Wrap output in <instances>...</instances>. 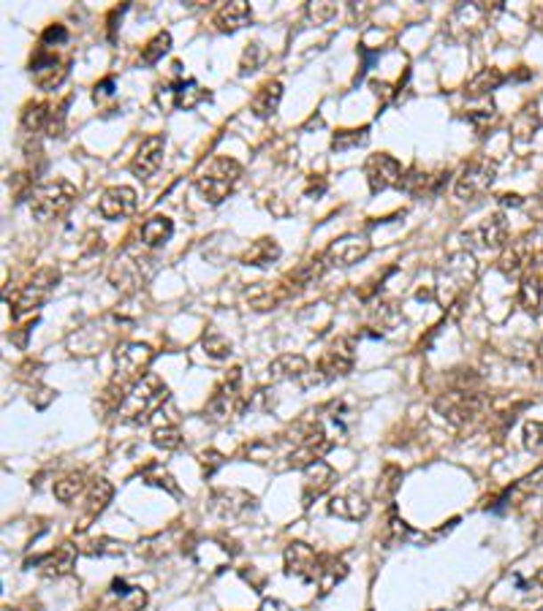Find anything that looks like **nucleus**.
I'll list each match as a JSON object with an SVG mask.
<instances>
[{"mask_svg": "<svg viewBox=\"0 0 543 611\" xmlns=\"http://www.w3.org/2000/svg\"><path fill=\"white\" fill-rule=\"evenodd\" d=\"M253 12L247 0H231V4H223L221 9L215 12L212 25L221 33H237L239 28H245L250 22Z\"/></svg>", "mask_w": 543, "mask_h": 611, "instance_id": "obj_24", "label": "nucleus"}, {"mask_svg": "<svg viewBox=\"0 0 543 611\" xmlns=\"http://www.w3.org/2000/svg\"><path fill=\"white\" fill-rule=\"evenodd\" d=\"M329 514L348 519V522H359L369 514V503H367V497H361L359 492H343V494H335L329 500Z\"/></svg>", "mask_w": 543, "mask_h": 611, "instance_id": "obj_26", "label": "nucleus"}, {"mask_svg": "<svg viewBox=\"0 0 543 611\" xmlns=\"http://www.w3.org/2000/svg\"><path fill=\"white\" fill-rule=\"evenodd\" d=\"M172 49V33L169 30H160L155 33L144 46H142V63L144 66H155L158 61H163V54Z\"/></svg>", "mask_w": 543, "mask_h": 611, "instance_id": "obj_41", "label": "nucleus"}, {"mask_svg": "<svg viewBox=\"0 0 543 611\" xmlns=\"http://www.w3.org/2000/svg\"><path fill=\"white\" fill-rule=\"evenodd\" d=\"M201 348H204L207 356H212V359H229V354H231V340L223 335L221 329L207 326V329H204V335H201Z\"/></svg>", "mask_w": 543, "mask_h": 611, "instance_id": "obj_39", "label": "nucleus"}, {"mask_svg": "<svg viewBox=\"0 0 543 611\" xmlns=\"http://www.w3.org/2000/svg\"><path fill=\"white\" fill-rule=\"evenodd\" d=\"M522 437H524V449L527 452L543 457V421H527Z\"/></svg>", "mask_w": 543, "mask_h": 611, "instance_id": "obj_48", "label": "nucleus"}, {"mask_svg": "<svg viewBox=\"0 0 543 611\" xmlns=\"http://www.w3.org/2000/svg\"><path fill=\"white\" fill-rule=\"evenodd\" d=\"M465 237L475 240L486 250H500V248L508 245V220H506L503 212H492L489 217H483L473 232H467Z\"/></svg>", "mask_w": 543, "mask_h": 611, "instance_id": "obj_20", "label": "nucleus"}, {"mask_svg": "<svg viewBox=\"0 0 543 611\" xmlns=\"http://www.w3.org/2000/svg\"><path fill=\"white\" fill-rule=\"evenodd\" d=\"M335 484H337V470L329 462L318 460L315 465H310L304 470V481H302V506L310 509L315 500L323 497Z\"/></svg>", "mask_w": 543, "mask_h": 611, "instance_id": "obj_18", "label": "nucleus"}, {"mask_svg": "<svg viewBox=\"0 0 543 611\" xmlns=\"http://www.w3.org/2000/svg\"><path fill=\"white\" fill-rule=\"evenodd\" d=\"M508 592V600L503 606L519 608V611H535L543 606V568L532 571L530 576L522 574H511L503 584L495 587L492 595Z\"/></svg>", "mask_w": 543, "mask_h": 611, "instance_id": "obj_7", "label": "nucleus"}, {"mask_svg": "<svg viewBox=\"0 0 543 611\" xmlns=\"http://www.w3.org/2000/svg\"><path fill=\"white\" fill-rule=\"evenodd\" d=\"M98 212L106 220H123L128 215L136 212V191L128 185H112L106 188L101 201H98Z\"/></svg>", "mask_w": 543, "mask_h": 611, "instance_id": "obj_22", "label": "nucleus"}, {"mask_svg": "<svg viewBox=\"0 0 543 611\" xmlns=\"http://www.w3.org/2000/svg\"><path fill=\"white\" fill-rule=\"evenodd\" d=\"M242 177V163L221 155V158H212L204 169L196 175V191L209 201V204H221L231 196V191L237 188Z\"/></svg>", "mask_w": 543, "mask_h": 611, "instance_id": "obj_2", "label": "nucleus"}, {"mask_svg": "<svg viewBox=\"0 0 543 611\" xmlns=\"http://www.w3.org/2000/svg\"><path fill=\"white\" fill-rule=\"evenodd\" d=\"M239 576L245 579V582H250L255 590H261L263 587V574H258V568H253V566H245V568H239Z\"/></svg>", "mask_w": 543, "mask_h": 611, "instance_id": "obj_56", "label": "nucleus"}, {"mask_svg": "<svg viewBox=\"0 0 543 611\" xmlns=\"http://www.w3.org/2000/svg\"><path fill=\"white\" fill-rule=\"evenodd\" d=\"M367 139H369V126H361V128H345V131H337V134L332 136V150L345 152V150H353V147L367 144Z\"/></svg>", "mask_w": 543, "mask_h": 611, "instance_id": "obj_44", "label": "nucleus"}, {"mask_svg": "<svg viewBox=\"0 0 543 611\" xmlns=\"http://www.w3.org/2000/svg\"><path fill=\"white\" fill-rule=\"evenodd\" d=\"M61 283V269L58 266H41L30 281L14 294V318H22V315H28V313H33V310H38L46 299H49V294H52V289Z\"/></svg>", "mask_w": 543, "mask_h": 611, "instance_id": "obj_8", "label": "nucleus"}, {"mask_svg": "<svg viewBox=\"0 0 543 611\" xmlns=\"http://www.w3.org/2000/svg\"><path fill=\"white\" fill-rule=\"evenodd\" d=\"M207 98H209V93L201 90L196 79H182V82H174V85H166V87L158 90V103L163 109H169V106L193 109V106H199Z\"/></svg>", "mask_w": 543, "mask_h": 611, "instance_id": "obj_19", "label": "nucleus"}, {"mask_svg": "<svg viewBox=\"0 0 543 611\" xmlns=\"http://www.w3.org/2000/svg\"><path fill=\"white\" fill-rule=\"evenodd\" d=\"M33 563H41L49 576H69L74 571V566H77V546L61 543L54 551H49L46 558H38Z\"/></svg>", "mask_w": 543, "mask_h": 611, "instance_id": "obj_29", "label": "nucleus"}, {"mask_svg": "<svg viewBox=\"0 0 543 611\" xmlns=\"http://www.w3.org/2000/svg\"><path fill=\"white\" fill-rule=\"evenodd\" d=\"M245 305L255 313H266V310H278L283 307L288 299L296 297L294 286L286 281V277H280V281L275 283H253L250 289H245Z\"/></svg>", "mask_w": 543, "mask_h": 611, "instance_id": "obj_15", "label": "nucleus"}, {"mask_svg": "<svg viewBox=\"0 0 543 611\" xmlns=\"http://www.w3.org/2000/svg\"><path fill=\"white\" fill-rule=\"evenodd\" d=\"M540 128V115H538V103H527L522 112L511 123V134L516 142H530Z\"/></svg>", "mask_w": 543, "mask_h": 611, "instance_id": "obj_36", "label": "nucleus"}, {"mask_svg": "<svg viewBox=\"0 0 543 611\" xmlns=\"http://www.w3.org/2000/svg\"><path fill=\"white\" fill-rule=\"evenodd\" d=\"M369 321H372V326L377 329V335H380V331L392 329L400 321V305L394 299H377L369 307Z\"/></svg>", "mask_w": 543, "mask_h": 611, "instance_id": "obj_38", "label": "nucleus"}, {"mask_svg": "<svg viewBox=\"0 0 543 611\" xmlns=\"http://www.w3.org/2000/svg\"><path fill=\"white\" fill-rule=\"evenodd\" d=\"M74 201H77V185H71L69 180H49L30 191V212L41 224L66 215Z\"/></svg>", "mask_w": 543, "mask_h": 611, "instance_id": "obj_4", "label": "nucleus"}, {"mask_svg": "<svg viewBox=\"0 0 543 611\" xmlns=\"http://www.w3.org/2000/svg\"><path fill=\"white\" fill-rule=\"evenodd\" d=\"M500 204L503 207H524V199L519 193H503L500 196Z\"/></svg>", "mask_w": 543, "mask_h": 611, "instance_id": "obj_61", "label": "nucleus"}, {"mask_svg": "<svg viewBox=\"0 0 543 611\" xmlns=\"http://www.w3.org/2000/svg\"><path fill=\"white\" fill-rule=\"evenodd\" d=\"M326 191V180L320 177V175H310V180H307V196H320Z\"/></svg>", "mask_w": 543, "mask_h": 611, "instance_id": "obj_58", "label": "nucleus"}, {"mask_svg": "<svg viewBox=\"0 0 543 611\" xmlns=\"http://www.w3.org/2000/svg\"><path fill=\"white\" fill-rule=\"evenodd\" d=\"M516 302H519V307H522L527 315H538V313L543 310V281H540L538 274L527 272V274L522 277Z\"/></svg>", "mask_w": 543, "mask_h": 611, "instance_id": "obj_31", "label": "nucleus"}, {"mask_svg": "<svg viewBox=\"0 0 543 611\" xmlns=\"http://www.w3.org/2000/svg\"><path fill=\"white\" fill-rule=\"evenodd\" d=\"M30 74H33V82L41 90L49 93V90L63 85V79L69 77V66L58 58V52H54V49L38 46L33 52V58H30Z\"/></svg>", "mask_w": 543, "mask_h": 611, "instance_id": "obj_13", "label": "nucleus"}, {"mask_svg": "<svg viewBox=\"0 0 543 611\" xmlns=\"http://www.w3.org/2000/svg\"><path fill=\"white\" fill-rule=\"evenodd\" d=\"M199 462H201V473H204V478H212L217 470H221V468L226 465V457H223L221 452L209 449V452H201V454H199Z\"/></svg>", "mask_w": 543, "mask_h": 611, "instance_id": "obj_51", "label": "nucleus"}, {"mask_svg": "<svg viewBox=\"0 0 543 611\" xmlns=\"http://www.w3.org/2000/svg\"><path fill=\"white\" fill-rule=\"evenodd\" d=\"M364 177L369 183V191L372 193H380V191H386V188H400L405 172H402V163L394 155L375 152L364 163Z\"/></svg>", "mask_w": 543, "mask_h": 611, "instance_id": "obj_11", "label": "nucleus"}, {"mask_svg": "<svg viewBox=\"0 0 543 611\" xmlns=\"http://www.w3.org/2000/svg\"><path fill=\"white\" fill-rule=\"evenodd\" d=\"M82 551L90 558H120V554H126V543L115 538H93L82 546Z\"/></svg>", "mask_w": 543, "mask_h": 611, "instance_id": "obj_43", "label": "nucleus"}, {"mask_svg": "<svg viewBox=\"0 0 543 611\" xmlns=\"http://www.w3.org/2000/svg\"><path fill=\"white\" fill-rule=\"evenodd\" d=\"M280 245L275 237H261L255 242H250V248L242 253V264L245 266H269V264H275L280 258Z\"/></svg>", "mask_w": 543, "mask_h": 611, "instance_id": "obj_30", "label": "nucleus"}, {"mask_svg": "<svg viewBox=\"0 0 543 611\" xmlns=\"http://www.w3.org/2000/svg\"><path fill=\"white\" fill-rule=\"evenodd\" d=\"M174 234V220L166 217V215H152L150 220H144L142 226V242L147 248H160L166 245Z\"/></svg>", "mask_w": 543, "mask_h": 611, "instance_id": "obj_33", "label": "nucleus"}, {"mask_svg": "<svg viewBox=\"0 0 543 611\" xmlns=\"http://www.w3.org/2000/svg\"><path fill=\"white\" fill-rule=\"evenodd\" d=\"M69 103H71V98H66L58 109H52V118H49V126H46L49 136H63L66 118H69Z\"/></svg>", "mask_w": 543, "mask_h": 611, "instance_id": "obj_50", "label": "nucleus"}, {"mask_svg": "<svg viewBox=\"0 0 543 611\" xmlns=\"http://www.w3.org/2000/svg\"><path fill=\"white\" fill-rule=\"evenodd\" d=\"M495 118H498V112H495V106H489V109H475V112H470L467 115V123L483 136L489 128H492V123H495Z\"/></svg>", "mask_w": 543, "mask_h": 611, "instance_id": "obj_49", "label": "nucleus"}, {"mask_svg": "<svg viewBox=\"0 0 543 611\" xmlns=\"http://www.w3.org/2000/svg\"><path fill=\"white\" fill-rule=\"evenodd\" d=\"M500 9H503L500 4L489 6V4H481V0L478 4H459L449 17V36L459 44L473 41L486 28V22L492 20V14Z\"/></svg>", "mask_w": 543, "mask_h": 611, "instance_id": "obj_9", "label": "nucleus"}, {"mask_svg": "<svg viewBox=\"0 0 543 611\" xmlns=\"http://www.w3.org/2000/svg\"><path fill=\"white\" fill-rule=\"evenodd\" d=\"M359 54L364 58V63H361V69H359V77H356V79H361V77H364V71H367V69L372 66V61L377 58V52H369L367 46H359Z\"/></svg>", "mask_w": 543, "mask_h": 611, "instance_id": "obj_60", "label": "nucleus"}, {"mask_svg": "<svg viewBox=\"0 0 543 611\" xmlns=\"http://www.w3.org/2000/svg\"><path fill=\"white\" fill-rule=\"evenodd\" d=\"M508 77L500 69H481L467 85H465V98L475 101V98H486L489 93H495Z\"/></svg>", "mask_w": 543, "mask_h": 611, "instance_id": "obj_32", "label": "nucleus"}, {"mask_svg": "<svg viewBox=\"0 0 543 611\" xmlns=\"http://www.w3.org/2000/svg\"><path fill=\"white\" fill-rule=\"evenodd\" d=\"M258 611H291V606L286 600H278V598H263Z\"/></svg>", "mask_w": 543, "mask_h": 611, "instance_id": "obj_57", "label": "nucleus"}, {"mask_svg": "<svg viewBox=\"0 0 543 611\" xmlns=\"http://www.w3.org/2000/svg\"><path fill=\"white\" fill-rule=\"evenodd\" d=\"M348 563L335 554H323L320 558V576H318V595H329L345 576H348Z\"/></svg>", "mask_w": 543, "mask_h": 611, "instance_id": "obj_28", "label": "nucleus"}, {"mask_svg": "<svg viewBox=\"0 0 543 611\" xmlns=\"http://www.w3.org/2000/svg\"><path fill=\"white\" fill-rule=\"evenodd\" d=\"M410 535V527H408V522L397 514V509L392 506L389 509V519H386V527H384V541H386V546H397V543H402L405 538Z\"/></svg>", "mask_w": 543, "mask_h": 611, "instance_id": "obj_46", "label": "nucleus"}, {"mask_svg": "<svg viewBox=\"0 0 543 611\" xmlns=\"http://www.w3.org/2000/svg\"><path fill=\"white\" fill-rule=\"evenodd\" d=\"M115 497V486L109 484L106 478H93L87 492H85V509H87V519L98 517Z\"/></svg>", "mask_w": 543, "mask_h": 611, "instance_id": "obj_34", "label": "nucleus"}, {"mask_svg": "<svg viewBox=\"0 0 543 611\" xmlns=\"http://www.w3.org/2000/svg\"><path fill=\"white\" fill-rule=\"evenodd\" d=\"M369 87L375 90V95H377V98H384V101H389V98L394 95V90H392V85H389V82H377V79H375V82H369Z\"/></svg>", "mask_w": 543, "mask_h": 611, "instance_id": "obj_59", "label": "nucleus"}, {"mask_svg": "<svg viewBox=\"0 0 543 611\" xmlns=\"http://www.w3.org/2000/svg\"><path fill=\"white\" fill-rule=\"evenodd\" d=\"M475 274H478V264L473 258V253L467 250H459V253H451L441 272H438V291H441V299L446 305H459L465 299V294L470 291V286L475 283Z\"/></svg>", "mask_w": 543, "mask_h": 611, "instance_id": "obj_3", "label": "nucleus"}, {"mask_svg": "<svg viewBox=\"0 0 543 611\" xmlns=\"http://www.w3.org/2000/svg\"><path fill=\"white\" fill-rule=\"evenodd\" d=\"M166 400H169V386L155 372H150L131 388V395L126 397V403L120 408V416L128 424H147L150 416H155Z\"/></svg>", "mask_w": 543, "mask_h": 611, "instance_id": "obj_1", "label": "nucleus"}, {"mask_svg": "<svg viewBox=\"0 0 543 611\" xmlns=\"http://www.w3.org/2000/svg\"><path fill=\"white\" fill-rule=\"evenodd\" d=\"M142 478L150 484V486H158V489H166L169 494H180V486H177V481H174V476L169 473V470H163L158 462H150L147 468H144V473H142Z\"/></svg>", "mask_w": 543, "mask_h": 611, "instance_id": "obj_45", "label": "nucleus"}, {"mask_svg": "<svg viewBox=\"0 0 543 611\" xmlns=\"http://www.w3.org/2000/svg\"><path fill=\"white\" fill-rule=\"evenodd\" d=\"M90 484H85V473H71V476H63L61 481H54V497L61 500V503H74V500L87 492Z\"/></svg>", "mask_w": 543, "mask_h": 611, "instance_id": "obj_42", "label": "nucleus"}, {"mask_svg": "<svg viewBox=\"0 0 543 611\" xmlns=\"http://www.w3.org/2000/svg\"><path fill=\"white\" fill-rule=\"evenodd\" d=\"M356 364V348L351 338H335L329 346L323 348L320 359H318V372L320 380H335L343 378L353 370Z\"/></svg>", "mask_w": 543, "mask_h": 611, "instance_id": "obj_12", "label": "nucleus"}, {"mask_svg": "<svg viewBox=\"0 0 543 611\" xmlns=\"http://www.w3.org/2000/svg\"><path fill=\"white\" fill-rule=\"evenodd\" d=\"M69 41V30H66V25H49L44 33H41V46H61V44H66Z\"/></svg>", "mask_w": 543, "mask_h": 611, "instance_id": "obj_52", "label": "nucleus"}, {"mask_svg": "<svg viewBox=\"0 0 543 611\" xmlns=\"http://www.w3.org/2000/svg\"><path fill=\"white\" fill-rule=\"evenodd\" d=\"M255 506V497L245 489H215L209 494V511L217 517H239Z\"/></svg>", "mask_w": 543, "mask_h": 611, "instance_id": "obj_21", "label": "nucleus"}, {"mask_svg": "<svg viewBox=\"0 0 543 611\" xmlns=\"http://www.w3.org/2000/svg\"><path fill=\"white\" fill-rule=\"evenodd\" d=\"M538 362H540V370H543V340H540V346H538Z\"/></svg>", "mask_w": 543, "mask_h": 611, "instance_id": "obj_62", "label": "nucleus"}, {"mask_svg": "<svg viewBox=\"0 0 543 611\" xmlns=\"http://www.w3.org/2000/svg\"><path fill=\"white\" fill-rule=\"evenodd\" d=\"M310 372H312V367L302 354H283L269 364L272 380H299V383L310 386L312 383Z\"/></svg>", "mask_w": 543, "mask_h": 611, "instance_id": "obj_23", "label": "nucleus"}, {"mask_svg": "<svg viewBox=\"0 0 543 611\" xmlns=\"http://www.w3.org/2000/svg\"><path fill=\"white\" fill-rule=\"evenodd\" d=\"M532 250H530V245L524 242V240H519V242H511L506 250H503V256L498 258V269L506 274V277H524L527 274V269H530V261H532Z\"/></svg>", "mask_w": 543, "mask_h": 611, "instance_id": "obj_25", "label": "nucleus"}, {"mask_svg": "<svg viewBox=\"0 0 543 611\" xmlns=\"http://www.w3.org/2000/svg\"><path fill=\"white\" fill-rule=\"evenodd\" d=\"M245 411V397H242V367H231L223 380L215 386L212 397L207 400V408H204V416L209 421H226L231 419L234 413H242Z\"/></svg>", "mask_w": 543, "mask_h": 611, "instance_id": "obj_5", "label": "nucleus"}, {"mask_svg": "<svg viewBox=\"0 0 543 611\" xmlns=\"http://www.w3.org/2000/svg\"><path fill=\"white\" fill-rule=\"evenodd\" d=\"M258 61H261V44H247V49H245V54H242V71H245V74H247V71H255Z\"/></svg>", "mask_w": 543, "mask_h": 611, "instance_id": "obj_54", "label": "nucleus"}, {"mask_svg": "<svg viewBox=\"0 0 543 611\" xmlns=\"http://www.w3.org/2000/svg\"><path fill=\"white\" fill-rule=\"evenodd\" d=\"M112 598H118L115 606H109L106 611H142L147 606V592L142 587H131L128 592L123 595H115V592H109Z\"/></svg>", "mask_w": 543, "mask_h": 611, "instance_id": "obj_47", "label": "nucleus"}, {"mask_svg": "<svg viewBox=\"0 0 543 611\" xmlns=\"http://www.w3.org/2000/svg\"><path fill=\"white\" fill-rule=\"evenodd\" d=\"M495 177H498V163L489 158H475L465 163V169L454 183V193L459 201H475L495 185Z\"/></svg>", "mask_w": 543, "mask_h": 611, "instance_id": "obj_10", "label": "nucleus"}, {"mask_svg": "<svg viewBox=\"0 0 543 611\" xmlns=\"http://www.w3.org/2000/svg\"><path fill=\"white\" fill-rule=\"evenodd\" d=\"M402 486V470L397 465H386L384 470H380V478H377V486H375V497L380 500V503H389L394 506V497Z\"/></svg>", "mask_w": 543, "mask_h": 611, "instance_id": "obj_37", "label": "nucleus"}, {"mask_svg": "<svg viewBox=\"0 0 543 611\" xmlns=\"http://www.w3.org/2000/svg\"><path fill=\"white\" fill-rule=\"evenodd\" d=\"M320 558L323 554H315L312 546H307L304 541H291L286 546V574L288 576H296L299 582H307V584H318V576H320Z\"/></svg>", "mask_w": 543, "mask_h": 611, "instance_id": "obj_14", "label": "nucleus"}, {"mask_svg": "<svg viewBox=\"0 0 543 611\" xmlns=\"http://www.w3.org/2000/svg\"><path fill=\"white\" fill-rule=\"evenodd\" d=\"M337 14V6L335 4H307V17L315 20V25L332 20Z\"/></svg>", "mask_w": 543, "mask_h": 611, "instance_id": "obj_53", "label": "nucleus"}, {"mask_svg": "<svg viewBox=\"0 0 543 611\" xmlns=\"http://www.w3.org/2000/svg\"><path fill=\"white\" fill-rule=\"evenodd\" d=\"M372 245L367 237H359V234H345V237H337L329 248L323 250V258L329 266H353L359 261H364L369 256Z\"/></svg>", "mask_w": 543, "mask_h": 611, "instance_id": "obj_16", "label": "nucleus"}, {"mask_svg": "<svg viewBox=\"0 0 543 611\" xmlns=\"http://www.w3.org/2000/svg\"><path fill=\"white\" fill-rule=\"evenodd\" d=\"M163 150H166V136L163 134H152L147 139H142L134 160H131V172L139 177V180H150L163 163Z\"/></svg>", "mask_w": 543, "mask_h": 611, "instance_id": "obj_17", "label": "nucleus"}, {"mask_svg": "<svg viewBox=\"0 0 543 611\" xmlns=\"http://www.w3.org/2000/svg\"><path fill=\"white\" fill-rule=\"evenodd\" d=\"M49 118H52V106H49L46 101H28V103L22 106L20 123H22L25 131L36 134V131H46Z\"/></svg>", "mask_w": 543, "mask_h": 611, "instance_id": "obj_35", "label": "nucleus"}, {"mask_svg": "<svg viewBox=\"0 0 543 611\" xmlns=\"http://www.w3.org/2000/svg\"><path fill=\"white\" fill-rule=\"evenodd\" d=\"M112 95H115V77L101 79V82L95 85V90H93V101H95V103H101L103 98H112Z\"/></svg>", "mask_w": 543, "mask_h": 611, "instance_id": "obj_55", "label": "nucleus"}, {"mask_svg": "<svg viewBox=\"0 0 543 611\" xmlns=\"http://www.w3.org/2000/svg\"><path fill=\"white\" fill-rule=\"evenodd\" d=\"M280 98H283V85L275 79V82H266L255 90V95L250 98V109H253V115L266 120L278 112V106H280Z\"/></svg>", "mask_w": 543, "mask_h": 611, "instance_id": "obj_27", "label": "nucleus"}, {"mask_svg": "<svg viewBox=\"0 0 543 611\" xmlns=\"http://www.w3.org/2000/svg\"><path fill=\"white\" fill-rule=\"evenodd\" d=\"M152 446L163 452H177L182 446V432L174 421H163L152 429Z\"/></svg>", "mask_w": 543, "mask_h": 611, "instance_id": "obj_40", "label": "nucleus"}, {"mask_svg": "<svg viewBox=\"0 0 543 611\" xmlns=\"http://www.w3.org/2000/svg\"><path fill=\"white\" fill-rule=\"evenodd\" d=\"M434 411L454 427H470L483 416L486 397L481 392H467V388H451L434 400Z\"/></svg>", "mask_w": 543, "mask_h": 611, "instance_id": "obj_6", "label": "nucleus"}]
</instances>
